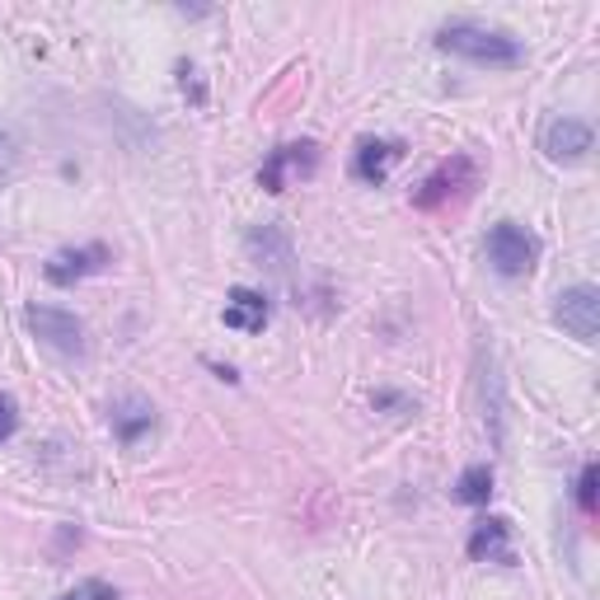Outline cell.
I'll return each instance as SVG.
<instances>
[{"label": "cell", "instance_id": "cell-2", "mask_svg": "<svg viewBox=\"0 0 600 600\" xmlns=\"http://www.w3.org/2000/svg\"><path fill=\"white\" fill-rule=\"evenodd\" d=\"M535 254H539L535 235L521 231L516 221H497L493 231H488V262H493L502 277H525L535 268Z\"/></svg>", "mask_w": 600, "mask_h": 600}, {"label": "cell", "instance_id": "cell-13", "mask_svg": "<svg viewBox=\"0 0 600 600\" xmlns=\"http://www.w3.org/2000/svg\"><path fill=\"white\" fill-rule=\"evenodd\" d=\"M460 174H469V160H456V164H446V169H437L427 183H422V193H418V206H437L446 193H456V179Z\"/></svg>", "mask_w": 600, "mask_h": 600}, {"label": "cell", "instance_id": "cell-4", "mask_svg": "<svg viewBox=\"0 0 600 600\" xmlns=\"http://www.w3.org/2000/svg\"><path fill=\"white\" fill-rule=\"evenodd\" d=\"M554 319L577 338V343H596V333H600V291L596 287H568L558 296Z\"/></svg>", "mask_w": 600, "mask_h": 600}, {"label": "cell", "instance_id": "cell-11", "mask_svg": "<svg viewBox=\"0 0 600 600\" xmlns=\"http://www.w3.org/2000/svg\"><path fill=\"white\" fill-rule=\"evenodd\" d=\"M150 427H156V408L141 394H127V399L113 404V431H118L122 446H137Z\"/></svg>", "mask_w": 600, "mask_h": 600}, {"label": "cell", "instance_id": "cell-8", "mask_svg": "<svg viewBox=\"0 0 600 600\" xmlns=\"http://www.w3.org/2000/svg\"><path fill=\"white\" fill-rule=\"evenodd\" d=\"M469 558H474V562H516V554H512V521H502V516L479 521L474 535H469Z\"/></svg>", "mask_w": 600, "mask_h": 600}, {"label": "cell", "instance_id": "cell-15", "mask_svg": "<svg viewBox=\"0 0 600 600\" xmlns=\"http://www.w3.org/2000/svg\"><path fill=\"white\" fill-rule=\"evenodd\" d=\"M19 427V404L10 399V394H0V441H10Z\"/></svg>", "mask_w": 600, "mask_h": 600}, {"label": "cell", "instance_id": "cell-6", "mask_svg": "<svg viewBox=\"0 0 600 600\" xmlns=\"http://www.w3.org/2000/svg\"><path fill=\"white\" fill-rule=\"evenodd\" d=\"M104 268H108V249H104V244H81V249L52 254L43 277L52 281V287H75V281H85V277L104 272Z\"/></svg>", "mask_w": 600, "mask_h": 600}, {"label": "cell", "instance_id": "cell-12", "mask_svg": "<svg viewBox=\"0 0 600 600\" xmlns=\"http://www.w3.org/2000/svg\"><path fill=\"white\" fill-rule=\"evenodd\" d=\"M456 497L464 506H483L488 497H493V469H488V464H469L464 474L456 479Z\"/></svg>", "mask_w": 600, "mask_h": 600}, {"label": "cell", "instance_id": "cell-14", "mask_svg": "<svg viewBox=\"0 0 600 600\" xmlns=\"http://www.w3.org/2000/svg\"><path fill=\"white\" fill-rule=\"evenodd\" d=\"M596 483H600V469L596 464H587V469H581V479H577V506H581V512H596Z\"/></svg>", "mask_w": 600, "mask_h": 600}, {"label": "cell", "instance_id": "cell-17", "mask_svg": "<svg viewBox=\"0 0 600 600\" xmlns=\"http://www.w3.org/2000/svg\"><path fill=\"white\" fill-rule=\"evenodd\" d=\"M81 596H85V600H118V591H113L108 581H85Z\"/></svg>", "mask_w": 600, "mask_h": 600}, {"label": "cell", "instance_id": "cell-1", "mask_svg": "<svg viewBox=\"0 0 600 600\" xmlns=\"http://www.w3.org/2000/svg\"><path fill=\"white\" fill-rule=\"evenodd\" d=\"M437 47H441V52H456V56H469V62H479V66H516L521 56H525V47L516 43L512 33L474 24V19H456V24H441Z\"/></svg>", "mask_w": 600, "mask_h": 600}, {"label": "cell", "instance_id": "cell-10", "mask_svg": "<svg viewBox=\"0 0 600 600\" xmlns=\"http://www.w3.org/2000/svg\"><path fill=\"white\" fill-rule=\"evenodd\" d=\"M399 160H404L399 141H362V146H356V160H352V174L362 183H385V174Z\"/></svg>", "mask_w": 600, "mask_h": 600}, {"label": "cell", "instance_id": "cell-7", "mask_svg": "<svg viewBox=\"0 0 600 600\" xmlns=\"http://www.w3.org/2000/svg\"><path fill=\"white\" fill-rule=\"evenodd\" d=\"M544 156L558 160V164H577V160H587V150H591V122H581V118H554L549 127H544Z\"/></svg>", "mask_w": 600, "mask_h": 600}, {"label": "cell", "instance_id": "cell-18", "mask_svg": "<svg viewBox=\"0 0 600 600\" xmlns=\"http://www.w3.org/2000/svg\"><path fill=\"white\" fill-rule=\"evenodd\" d=\"M56 600H85V596H81V591H71V596H56Z\"/></svg>", "mask_w": 600, "mask_h": 600}, {"label": "cell", "instance_id": "cell-5", "mask_svg": "<svg viewBox=\"0 0 600 600\" xmlns=\"http://www.w3.org/2000/svg\"><path fill=\"white\" fill-rule=\"evenodd\" d=\"M314 146L310 141H300V146H277L272 156H268V164L258 169V183L268 188V193H287L291 188V179H306L310 169H314Z\"/></svg>", "mask_w": 600, "mask_h": 600}, {"label": "cell", "instance_id": "cell-3", "mask_svg": "<svg viewBox=\"0 0 600 600\" xmlns=\"http://www.w3.org/2000/svg\"><path fill=\"white\" fill-rule=\"evenodd\" d=\"M29 329L43 338L52 352H62V356H81V352H85V324H81V319H75L71 310L29 306Z\"/></svg>", "mask_w": 600, "mask_h": 600}, {"label": "cell", "instance_id": "cell-16", "mask_svg": "<svg viewBox=\"0 0 600 600\" xmlns=\"http://www.w3.org/2000/svg\"><path fill=\"white\" fill-rule=\"evenodd\" d=\"M14 160H19V146H14L10 131H0V179H6L10 169H14Z\"/></svg>", "mask_w": 600, "mask_h": 600}, {"label": "cell", "instance_id": "cell-9", "mask_svg": "<svg viewBox=\"0 0 600 600\" xmlns=\"http://www.w3.org/2000/svg\"><path fill=\"white\" fill-rule=\"evenodd\" d=\"M268 296L262 291H249V287H235L231 300H225V329H235V333H258L262 324H268Z\"/></svg>", "mask_w": 600, "mask_h": 600}]
</instances>
